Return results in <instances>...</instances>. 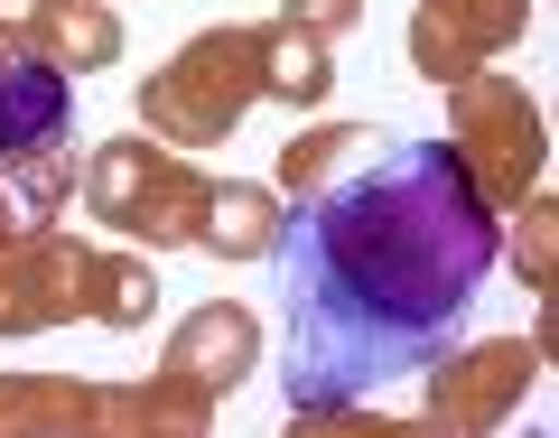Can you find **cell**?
<instances>
[{
    "mask_svg": "<svg viewBox=\"0 0 559 438\" xmlns=\"http://www.w3.org/2000/svg\"><path fill=\"white\" fill-rule=\"evenodd\" d=\"M57 75H103L121 57V20L103 0H57V20H47V47H38Z\"/></svg>",
    "mask_w": 559,
    "mask_h": 438,
    "instance_id": "13",
    "label": "cell"
},
{
    "mask_svg": "<svg viewBox=\"0 0 559 438\" xmlns=\"http://www.w3.org/2000/svg\"><path fill=\"white\" fill-rule=\"evenodd\" d=\"M513 215H522L513 261H522V280H532V299H550V242H559V205H550V197H522Z\"/></svg>",
    "mask_w": 559,
    "mask_h": 438,
    "instance_id": "16",
    "label": "cell"
},
{
    "mask_svg": "<svg viewBox=\"0 0 559 438\" xmlns=\"http://www.w3.org/2000/svg\"><path fill=\"white\" fill-rule=\"evenodd\" d=\"M252 103H261L252 28H205V38H187L159 75L140 84V131L168 140V150H215Z\"/></svg>",
    "mask_w": 559,
    "mask_h": 438,
    "instance_id": "3",
    "label": "cell"
},
{
    "mask_svg": "<svg viewBox=\"0 0 559 438\" xmlns=\"http://www.w3.org/2000/svg\"><path fill=\"white\" fill-rule=\"evenodd\" d=\"M205 197H215V178H205L187 150L150 140V131H121V140H103L94 159H84V205H94V224H112V234L150 242V252L197 242Z\"/></svg>",
    "mask_w": 559,
    "mask_h": 438,
    "instance_id": "2",
    "label": "cell"
},
{
    "mask_svg": "<svg viewBox=\"0 0 559 438\" xmlns=\"http://www.w3.org/2000/svg\"><path fill=\"white\" fill-rule=\"evenodd\" d=\"M271 242H280V197H271V187H242V178H215L205 224H197V252H215V261H271Z\"/></svg>",
    "mask_w": 559,
    "mask_h": 438,
    "instance_id": "12",
    "label": "cell"
},
{
    "mask_svg": "<svg viewBox=\"0 0 559 438\" xmlns=\"http://www.w3.org/2000/svg\"><path fill=\"white\" fill-rule=\"evenodd\" d=\"M10 197H20V215H28V224H47L66 197H75V140H47V150L10 159Z\"/></svg>",
    "mask_w": 559,
    "mask_h": 438,
    "instance_id": "15",
    "label": "cell"
},
{
    "mask_svg": "<svg viewBox=\"0 0 559 438\" xmlns=\"http://www.w3.org/2000/svg\"><path fill=\"white\" fill-rule=\"evenodd\" d=\"M252 364H261V327H252V308H234V299H205V308H187V318H178V336H168L159 374H178L187 392L224 401L242 374H252Z\"/></svg>",
    "mask_w": 559,
    "mask_h": 438,
    "instance_id": "9",
    "label": "cell"
},
{
    "mask_svg": "<svg viewBox=\"0 0 559 438\" xmlns=\"http://www.w3.org/2000/svg\"><path fill=\"white\" fill-rule=\"evenodd\" d=\"M28 429H140V382H75V374H0V438Z\"/></svg>",
    "mask_w": 559,
    "mask_h": 438,
    "instance_id": "8",
    "label": "cell"
},
{
    "mask_svg": "<svg viewBox=\"0 0 559 438\" xmlns=\"http://www.w3.org/2000/svg\"><path fill=\"white\" fill-rule=\"evenodd\" d=\"M252 47H261V94L271 103H326L336 94V47L318 38V28H299V20H261L252 28Z\"/></svg>",
    "mask_w": 559,
    "mask_h": 438,
    "instance_id": "11",
    "label": "cell"
},
{
    "mask_svg": "<svg viewBox=\"0 0 559 438\" xmlns=\"http://www.w3.org/2000/svg\"><path fill=\"white\" fill-rule=\"evenodd\" d=\"M47 20H57V0H0V47H10V57H38Z\"/></svg>",
    "mask_w": 559,
    "mask_h": 438,
    "instance_id": "17",
    "label": "cell"
},
{
    "mask_svg": "<svg viewBox=\"0 0 559 438\" xmlns=\"http://www.w3.org/2000/svg\"><path fill=\"white\" fill-rule=\"evenodd\" d=\"M522 28H532V0H419V20H411V75L448 94V84L476 75L485 57H503Z\"/></svg>",
    "mask_w": 559,
    "mask_h": 438,
    "instance_id": "7",
    "label": "cell"
},
{
    "mask_svg": "<svg viewBox=\"0 0 559 438\" xmlns=\"http://www.w3.org/2000/svg\"><path fill=\"white\" fill-rule=\"evenodd\" d=\"M448 150H457L466 187L485 197V215H513L540 187V113L513 75H457L448 84Z\"/></svg>",
    "mask_w": 559,
    "mask_h": 438,
    "instance_id": "4",
    "label": "cell"
},
{
    "mask_svg": "<svg viewBox=\"0 0 559 438\" xmlns=\"http://www.w3.org/2000/svg\"><path fill=\"white\" fill-rule=\"evenodd\" d=\"M150 308H159V280H150V261H140V252H94L84 318L112 327V336H131V327H150Z\"/></svg>",
    "mask_w": 559,
    "mask_h": 438,
    "instance_id": "14",
    "label": "cell"
},
{
    "mask_svg": "<svg viewBox=\"0 0 559 438\" xmlns=\"http://www.w3.org/2000/svg\"><path fill=\"white\" fill-rule=\"evenodd\" d=\"M532 382H540V345L532 336H495V345H466V355H439L429 364V401H419L411 429H448V438L503 429Z\"/></svg>",
    "mask_w": 559,
    "mask_h": 438,
    "instance_id": "5",
    "label": "cell"
},
{
    "mask_svg": "<svg viewBox=\"0 0 559 438\" xmlns=\"http://www.w3.org/2000/svg\"><path fill=\"white\" fill-rule=\"evenodd\" d=\"M84 289H94V242L57 234V224L0 234V336H38V327L84 318Z\"/></svg>",
    "mask_w": 559,
    "mask_h": 438,
    "instance_id": "6",
    "label": "cell"
},
{
    "mask_svg": "<svg viewBox=\"0 0 559 438\" xmlns=\"http://www.w3.org/2000/svg\"><path fill=\"white\" fill-rule=\"evenodd\" d=\"M382 150H392V131H373V121H318V131H299L289 150H280V197L308 205V197H326L336 178L373 168Z\"/></svg>",
    "mask_w": 559,
    "mask_h": 438,
    "instance_id": "10",
    "label": "cell"
},
{
    "mask_svg": "<svg viewBox=\"0 0 559 438\" xmlns=\"http://www.w3.org/2000/svg\"><path fill=\"white\" fill-rule=\"evenodd\" d=\"M280 20H299V28H318V38H345V28L364 20V0H280Z\"/></svg>",
    "mask_w": 559,
    "mask_h": 438,
    "instance_id": "18",
    "label": "cell"
},
{
    "mask_svg": "<svg viewBox=\"0 0 559 438\" xmlns=\"http://www.w3.org/2000/svg\"><path fill=\"white\" fill-rule=\"evenodd\" d=\"M0 234H20V197H10V178H0Z\"/></svg>",
    "mask_w": 559,
    "mask_h": 438,
    "instance_id": "19",
    "label": "cell"
},
{
    "mask_svg": "<svg viewBox=\"0 0 559 438\" xmlns=\"http://www.w3.org/2000/svg\"><path fill=\"white\" fill-rule=\"evenodd\" d=\"M495 252L503 224L448 140H392L326 197L280 205L271 261L289 280V411L373 401L392 374H429L457 345Z\"/></svg>",
    "mask_w": 559,
    "mask_h": 438,
    "instance_id": "1",
    "label": "cell"
}]
</instances>
